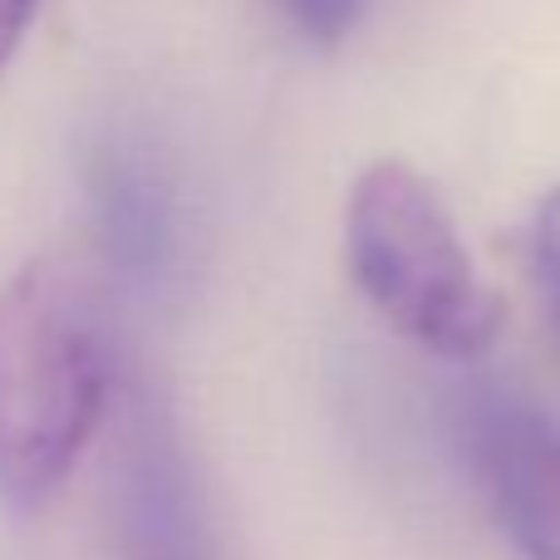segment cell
<instances>
[{
  "label": "cell",
  "mask_w": 560,
  "mask_h": 560,
  "mask_svg": "<svg viewBox=\"0 0 560 560\" xmlns=\"http://www.w3.org/2000/svg\"><path fill=\"white\" fill-rule=\"evenodd\" d=\"M114 384L94 285L39 256L0 285V502L30 516L69 482Z\"/></svg>",
  "instance_id": "1"
},
{
  "label": "cell",
  "mask_w": 560,
  "mask_h": 560,
  "mask_svg": "<svg viewBox=\"0 0 560 560\" xmlns=\"http://www.w3.org/2000/svg\"><path fill=\"white\" fill-rule=\"evenodd\" d=\"M345 256L364 300L438 359H477L502 329V300L482 280L447 202L418 167L378 158L345 202Z\"/></svg>",
  "instance_id": "2"
},
{
  "label": "cell",
  "mask_w": 560,
  "mask_h": 560,
  "mask_svg": "<svg viewBox=\"0 0 560 560\" xmlns=\"http://www.w3.org/2000/svg\"><path fill=\"white\" fill-rule=\"evenodd\" d=\"M467 457L502 536L522 560H560V418L512 388L467 408Z\"/></svg>",
  "instance_id": "3"
},
{
  "label": "cell",
  "mask_w": 560,
  "mask_h": 560,
  "mask_svg": "<svg viewBox=\"0 0 560 560\" xmlns=\"http://www.w3.org/2000/svg\"><path fill=\"white\" fill-rule=\"evenodd\" d=\"M118 560H212V532L192 467L167 418L138 413L118 453Z\"/></svg>",
  "instance_id": "4"
},
{
  "label": "cell",
  "mask_w": 560,
  "mask_h": 560,
  "mask_svg": "<svg viewBox=\"0 0 560 560\" xmlns=\"http://www.w3.org/2000/svg\"><path fill=\"white\" fill-rule=\"evenodd\" d=\"M94 212L114 266L133 280H163L173 261V202L143 158L104 148L94 163Z\"/></svg>",
  "instance_id": "5"
},
{
  "label": "cell",
  "mask_w": 560,
  "mask_h": 560,
  "mask_svg": "<svg viewBox=\"0 0 560 560\" xmlns=\"http://www.w3.org/2000/svg\"><path fill=\"white\" fill-rule=\"evenodd\" d=\"M532 276H536V290H541V305L556 325V339H560V187L536 202V217H532Z\"/></svg>",
  "instance_id": "6"
},
{
  "label": "cell",
  "mask_w": 560,
  "mask_h": 560,
  "mask_svg": "<svg viewBox=\"0 0 560 560\" xmlns=\"http://www.w3.org/2000/svg\"><path fill=\"white\" fill-rule=\"evenodd\" d=\"M359 5H364V0H280V10H285L310 39H339L359 20Z\"/></svg>",
  "instance_id": "7"
},
{
  "label": "cell",
  "mask_w": 560,
  "mask_h": 560,
  "mask_svg": "<svg viewBox=\"0 0 560 560\" xmlns=\"http://www.w3.org/2000/svg\"><path fill=\"white\" fill-rule=\"evenodd\" d=\"M39 0H0V65L15 55V45L25 39L30 20H35Z\"/></svg>",
  "instance_id": "8"
}]
</instances>
